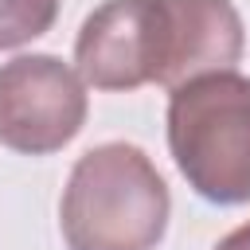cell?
I'll return each mask as SVG.
<instances>
[{
  "mask_svg": "<svg viewBox=\"0 0 250 250\" xmlns=\"http://www.w3.org/2000/svg\"><path fill=\"white\" fill-rule=\"evenodd\" d=\"M246 51V27L230 0H160V70L172 90L211 70H234Z\"/></svg>",
  "mask_w": 250,
  "mask_h": 250,
  "instance_id": "5",
  "label": "cell"
},
{
  "mask_svg": "<svg viewBox=\"0 0 250 250\" xmlns=\"http://www.w3.org/2000/svg\"><path fill=\"white\" fill-rule=\"evenodd\" d=\"M74 70L94 90H137L160 70V0H105L74 39Z\"/></svg>",
  "mask_w": 250,
  "mask_h": 250,
  "instance_id": "4",
  "label": "cell"
},
{
  "mask_svg": "<svg viewBox=\"0 0 250 250\" xmlns=\"http://www.w3.org/2000/svg\"><path fill=\"white\" fill-rule=\"evenodd\" d=\"M59 20V0H0V51H16L47 35Z\"/></svg>",
  "mask_w": 250,
  "mask_h": 250,
  "instance_id": "6",
  "label": "cell"
},
{
  "mask_svg": "<svg viewBox=\"0 0 250 250\" xmlns=\"http://www.w3.org/2000/svg\"><path fill=\"white\" fill-rule=\"evenodd\" d=\"M215 250H250V219H246L242 227H234L230 234H223V238L215 242Z\"/></svg>",
  "mask_w": 250,
  "mask_h": 250,
  "instance_id": "7",
  "label": "cell"
},
{
  "mask_svg": "<svg viewBox=\"0 0 250 250\" xmlns=\"http://www.w3.org/2000/svg\"><path fill=\"white\" fill-rule=\"evenodd\" d=\"M168 152L188 188L215 207L250 203V78L211 70L172 86Z\"/></svg>",
  "mask_w": 250,
  "mask_h": 250,
  "instance_id": "2",
  "label": "cell"
},
{
  "mask_svg": "<svg viewBox=\"0 0 250 250\" xmlns=\"http://www.w3.org/2000/svg\"><path fill=\"white\" fill-rule=\"evenodd\" d=\"M90 113L82 74L59 55H16L0 62V145L20 156L66 148Z\"/></svg>",
  "mask_w": 250,
  "mask_h": 250,
  "instance_id": "3",
  "label": "cell"
},
{
  "mask_svg": "<svg viewBox=\"0 0 250 250\" xmlns=\"http://www.w3.org/2000/svg\"><path fill=\"white\" fill-rule=\"evenodd\" d=\"M172 219V191L148 152L129 141L86 148L59 199L66 250H156Z\"/></svg>",
  "mask_w": 250,
  "mask_h": 250,
  "instance_id": "1",
  "label": "cell"
}]
</instances>
